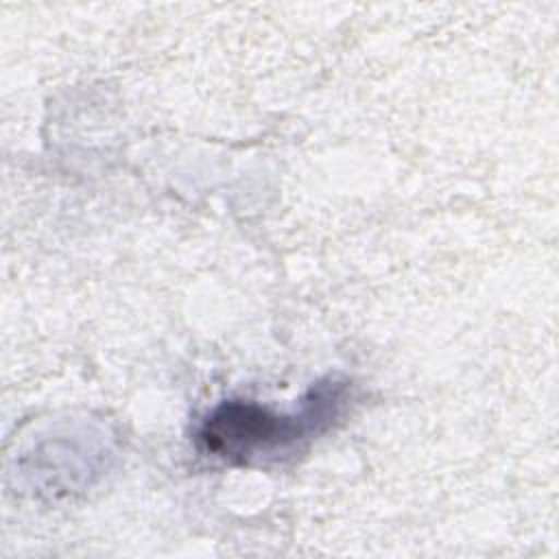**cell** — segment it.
Wrapping results in <instances>:
<instances>
[{
	"instance_id": "1",
	"label": "cell",
	"mask_w": 559,
	"mask_h": 559,
	"mask_svg": "<svg viewBox=\"0 0 559 559\" xmlns=\"http://www.w3.org/2000/svg\"><path fill=\"white\" fill-rule=\"evenodd\" d=\"M347 402V382H317L295 413H273L255 402L225 400L207 413L197 430L199 445L231 463L273 456L328 430Z\"/></svg>"
}]
</instances>
